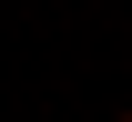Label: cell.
Here are the masks:
<instances>
[{
	"instance_id": "1",
	"label": "cell",
	"mask_w": 132,
	"mask_h": 122,
	"mask_svg": "<svg viewBox=\"0 0 132 122\" xmlns=\"http://www.w3.org/2000/svg\"><path fill=\"white\" fill-rule=\"evenodd\" d=\"M112 122H132V112H112Z\"/></svg>"
}]
</instances>
